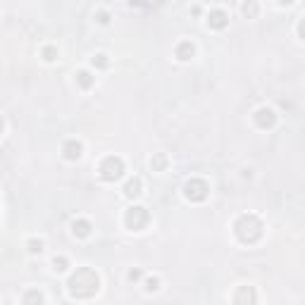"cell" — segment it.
<instances>
[{
  "mask_svg": "<svg viewBox=\"0 0 305 305\" xmlns=\"http://www.w3.org/2000/svg\"><path fill=\"white\" fill-rule=\"evenodd\" d=\"M193 53H195L193 43H191V41H182V43L177 46V60H182V62L191 60V58H193Z\"/></svg>",
  "mask_w": 305,
  "mask_h": 305,
  "instance_id": "9",
  "label": "cell"
},
{
  "mask_svg": "<svg viewBox=\"0 0 305 305\" xmlns=\"http://www.w3.org/2000/svg\"><path fill=\"white\" fill-rule=\"evenodd\" d=\"M98 172H100V179L103 182H117L124 174V160L117 158V155H108V158L100 162Z\"/></svg>",
  "mask_w": 305,
  "mask_h": 305,
  "instance_id": "3",
  "label": "cell"
},
{
  "mask_svg": "<svg viewBox=\"0 0 305 305\" xmlns=\"http://www.w3.org/2000/svg\"><path fill=\"white\" fill-rule=\"evenodd\" d=\"M81 153H84V146H81L76 138H69V141H64V146H62V155H64V160L74 162V160L81 158Z\"/></svg>",
  "mask_w": 305,
  "mask_h": 305,
  "instance_id": "7",
  "label": "cell"
},
{
  "mask_svg": "<svg viewBox=\"0 0 305 305\" xmlns=\"http://www.w3.org/2000/svg\"><path fill=\"white\" fill-rule=\"evenodd\" d=\"M229 24V14L224 12V10H212L208 14V26L210 29H215V31H222V29H227Z\"/></svg>",
  "mask_w": 305,
  "mask_h": 305,
  "instance_id": "8",
  "label": "cell"
},
{
  "mask_svg": "<svg viewBox=\"0 0 305 305\" xmlns=\"http://www.w3.org/2000/svg\"><path fill=\"white\" fill-rule=\"evenodd\" d=\"M150 167H153V170H155V172H162V170H165V167H167V158H165L162 153H158L155 158L150 160Z\"/></svg>",
  "mask_w": 305,
  "mask_h": 305,
  "instance_id": "14",
  "label": "cell"
},
{
  "mask_svg": "<svg viewBox=\"0 0 305 305\" xmlns=\"http://www.w3.org/2000/svg\"><path fill=\"white\" fill-rule=\"evenodd\" d=\"M234 232H236L241 244H257L262 236V222L257 220L255 215H241L234 222Z\"/></svg>",
  "mask_w": 305,
  "mask_h": 305,
  "instance_id": "2",
  "label": "cell"
},
{
  "mask_svg": "<svg viewBox=\"0 0 305 305\" xmlns=\"http://www.w3.org/2000/svg\"><path fill=\"white\" fill-rule=\"evenodd\" d=\"M141 279V269H131L129 272V281H138Z\"/></svg>",
  "mask_w": 305,
  "mask_h": 305,
  "instance_id": "23",
  "label": "cell"
},
{
  "mask_svg": "<svg viewBox=\"0 0 305 305\" xmlns=\"http://www.w3.org/2000/svg\"><path fill=\"white\" fill-rule=\"evenodd\" d=\"M293 0H279V5H291Z\"/></svg>",
  "mask_w": 305,
  "mask_h": 305,
  "instance_id": "25",
  "label": "cell"
},
{
  "mask_svg": "<svg viewBox=\"0 0 305 305\" xmlns=\"http://www.w3.org/2000/svg\"><path fill=\"white\" fill-rule=\"evenodd\" d=\"M241 12H244V17H248V19H255L257 14H260V5H257L255 0H245Z\"/></svg>",
  "mask_w": 305,
  "mask_h": 305,
  "instance_id": "12",
  "label": "cell"
},
{
  "mask_svg": "<svg viewBox=\"0 0 305 305\" xmlns=\"http://www.w3.org/2000/svg\"><path fill=\"white\" fill-rule=\"evenodd\" d=\"M69 293H72L74 298H91V296H96L98 289H100V279H98L96 269L91 267H79L74 272L72 277H69Z\"/></svg>",
  "mask_w": 305,
  "mask_h": 305,
  "instance_id": "1",
  "label": "cell"
},
{
  "mask_svg": "<svg viewBox=\"0 0 305 305\" xmlns=\"http://www.w3.org/2000/svg\"><path fill=\"white\" fill-rule=\"evenodd\" d=\"M67 267H69V260H67L64 255H60V257L55 255V257H53V269H55V272H64Z\"/></svg>",
  "mask_w": 305,
  "mask_h": 305,
  "instance_id": "15",
  "label": "cell"
},
{
  "mask_svg": "<svg viewBox=\"0 0 305 305\" xmlns=\"http://www.w3.org/2000/svg\"><path fill=\"white\" fill-rule=\"evenodd\" d=\"M183 195H186V200H191V203H203L205 198L210 195V183L205 179H188V182L183 183Z\"/></svg>",
  "mask_w": 305,
  "mask_h": 305,
  "instance_id": "4",
  "label": "cell"
},
{
  "mask_svg": "<svg viewBox=\"0 0 305 305\" xmlns=\"http://www.w3.org/2000/svg\"><path fill=\"white\" fill-rule=\"evenodd\" d=\"M43 58H46L48 62H55V60H58V48H53V46H46V48H43Z\"/></svg>",
  "mask_w": 305,
  "mask_h": 305,
  "instance_id": "19",
  "label": "cell"
},
{
  "mask_svg": "<svg viewBox=\"0 0 305 305\" xmlns=\"http://www.w3.org/2000/svg\"><path fill=\"white\" fill-rule=\"evenodd\" d=\"M26 248H29V253H31V255H36V253L43 250V241H41V239H29Z\"/></svg>",
  "mask_w": 305,
  "mask_h": 305,
  "instance_id": "17",
  "label": "cell"
},
{
  "mask_svg": "<svg viewBox=\"0 0 305 305\" xmlns=\"http://www.w3.org/2000/svg\"><path fill=\"white\" fill-rule=\"evenodd\" d=\"M124 195L126 198H138L141 195V179L138 177H134V179H129L124 183Z\"/></svg>",
  "mask_w": 305,
  "mask_h": 305,
  "instance_id": "11",
  "label": "cell"
},
{
  "mask_svg": "<svg viewBox=\"0 0 305 305\" xmlns=\"http://www.w3.org/2000/svg\"><path fill=\"white\" fill-rule=\"evenodd\" d=\"M91 64H93V67H98V69H105V67L110 64V60H108V55H103V53H98V55H93V60H91Z\"/></svg>",
  "mask_w": 305,
  "mask_h": 305,
  "instance_id": "16",
  "label": "cell"
},
{
  "mask_svg": "<svg viewBox=\"0 0 305 305\" xmlns=\"http://www.w3.org/2000/svg\"><path fill=\"white\" fill-rule=\"evenodd\" d=\"M148 222H150V215H148V210L141 208V205L129 208L126 215H124V224H126L129 232H143L148 227Z\"/></svg>",
  "mask_w": 305,
  "mask_h": 305,
  "instance_id": "5",
  "label": "cell"
},
{
  "mask_svg": "<svg viewBox=\"0 0 305 305\" xmlns=\"http://www.w3.org/2000/svg\"><path fill=\"white\" fill-rule=\"evenodd\" d=\"M255 124L260 129H272L277 124V112L272 110V108H260L255 112Z\"/></svg>",
  "mask_w": 305,
  "mask_h": 305,
  "instance_id": "6",
  "label": "cell"
},
{
  "mask_svg": "<svg viewBox=\"0 0 305 305\" xmlns=\"http://www.w3.org/2000/svg\"><path fill=\"white\" fill-rule=\"evenodd\" d=\"M2 126H5V124H2V117H0V134H2Z\"/></svg>",
  "mask_w": 305,
  "mask_h": 305,
  "instance_id": "26",
  "label": "cell"
},
{
  "mask_svg": "<svg viewBox=\"0 0 305 305\" xmlns=\"http://www.w3.org/2000/svg\"><path fill=\"white\" fill-rule=\"evenodd\" d=\"M241 301H255V293L248 291V289H244L241 293H236V296H234V303H241Z\"/></svg>",
  "mask_w": 305,
  "mask_h": 305,
  "instance_id": "18",
  "label": "cell"
},
{
  "mask_svg": "<svg viewBox=\"0 0 305 305\" xmlns=\"http://www.w3.org/2000/svg\"><path fill=\"white\" fill-rule=\"evenodd\" d=\"M93 81H96V79H93V74L86 72V69H81V72L76 74V84L81 86V88H91V86H93Z\"/></svg>",
  "mask_w": 305,
  "mask_h": 305,
  "instance_id": "13",
  "label": "cell"
},
{
  "mask_svg": "<svg viewBox=\"0 0 305 305\" xmlns=\"http://www.w3.org/2000/svg\"><path fill=\"white\" fill-rule=\"evenodd\" d=\"M160 289V279L158 277H148L146 279V291H158Z\"/></svg>",
  "mask_w": 305,
  "mask_h": 305,
  "instance_id": "20",
  "label": "cell"
},
{
  "mask_svg": "<svg viewBox=\"0 0 305 305\" xmlns=\"http://www.w3.org/2000/svg\"><path fill=\"white\" fill-rule=\"evenodd\" d=\"M91 222L88 220H74L72 222V232H74V236H79V239H86L88 234H91Z\"/></svg>",
  "mask_w": 305,
  "mask_h": 305,
  "instance_id": "10",
  "label": "cell"
},
{
  "mask_svg": "<svg viewBox=\"0 0 305 305\" xmlns=\"http://www.w3.org/2000/svg\"><path fill=\"white\" fill-rule=\"evenodd\" d=\"M31 301H38V303H43V296H41V293H26L24 296V303H31Z\"/></svg>",
  "mask_w": 305,
  "mask_h": 305,
  "instance_id": "21",
  "label": "cell"
},
{
  "mask_svg": "<svg viewBox=\"0 0 305 305\" xmlns=\"http://www.w3.org/2000/svg\"><path fill=\"white\" fill-rule=\"evenodd\" d=\"M129 5H134V7H143L146 5V0H126Z\"/></svg>",
  "mask_w": 305,
  "mask_h": 305,
  "instance_id": "24",
  "label": "cell"
},
{
  "mask_svg": "<svg viewBox=\"0 0 305 305\" xmlns=\"http://www.w3.org/2000/svg\"><path fill=\"white\" fill-rule=\"evenodd\" d=\"M96 22H98V24H103V26L110 24V14H108V12H98L96 14Z\"/></svg>",
  "mask_w": 305,
  "mask_h": 305,
  "instance_id": "22",
  "label": "cell"
}]
</instances>
